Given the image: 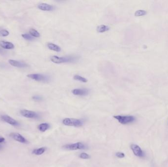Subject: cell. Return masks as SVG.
<instances>
[{"label":"cell","mask_w":168,"mask_h":167,"mask_svg":"<svg viewBox=\"0 0 168 167\" xmlns=\"http://www.w3.org/2000/svg\"><path fill=\"white\" fill-rule=\"evenodd\" d=\"M77 59H78L77 57L71 56H65V57H59L57 56H52L50 58L51 61L56 64L74 62L77 60Z\"/></svg>","instance_id":"6da1fadb"},{"label":"cell","mask_w":168,"mask_h":167,"mask_svg":"<svg viewBox=\"0 0 168 167\" xmlns=\"http://www.w3.org/2000/svg\"><path fill=\"white\" fill-rule=\"evenodd\" d=\"M62 122L64 125L69 127H81L84 125L82 120L74 118H65Z\"/></svg>","instance_id":"7a4b0ae2"},{"label":"cell","mask_w":168,"mask_h":167,"mask_svg":"<svg viewBox=\"0 0 168 167\" xmlns=\"http://www.w3.org/2000/svg\"><path fill=\"white\" fill-rule=\"evenodd\" d=\"M113 117L122 125L130 124L135 120V118L133 116L116 115L113 116Z\"/></svg>","instance_id":"3957f363"},{"label":"cell","mask_w":168,"mask_h":167,"mask_svg":"<svg viewBox=\"0 0 168 167\" xmlns=\"http://www.w3.org/2000/svg\"><path fill=\"white\" fill-rule=\"evenodd\" d=\"M63 148L66 150H83L86 149L87 146L82 142H77L75 143L65 145Z\"/></svg>","instance_id":"277c9868"},{"label":"cell","mask_w":168,"mask_h":167,"mask_svg":"<svg viewBox=\"0 0 168 167\" xmlns=\"http://www.w3.org/2000/svg\"><path fill=\"white\" fill-rule=\"evenodd\" d=\"M27 77L31 79H34L38 81H47L49 80V78L47 76L42 74H29L27 75Z\"/></svg>","instance_id":"5b68a950"},{"label":"cell","mask_w":168,"mask_h":167,"mask_svg":"<svg viewBox=\"0 0 168 167\" xmlns=\"http://www.w3.org/2000/svg\"><path fill=\"white\" fill-rule=\"evenodd\" d=\"M20 114L23 117L27 118L36 119L38 117V115L35 112L28 110H22L20 111Z\"/></svg>","instance_id":"8992f818"},{"label":"cell","mask_w":168,"mask_h":167,"mask_svg":"<svg viewBox=\"0 0 168 167\" xmlns=\"http://www.w3.org/2000/svg\"><path fill=\"white\" fill-rule=\"evenodd\" d=\"M1 119L3 121L10 124V125L13 126H18L19 125V123L16 120L14 119L12 117H10V116L7 115H4L1 116Z\"/></svg>","instance_id":"52a82bcc"},{"label":"cell","mask_w":168,"mask_h":167,"mask_svg":"<svg viewBox=\"0 0 168 167\" xmlns=\"http://www.w3.org/2000/svg\"><path fill=\"white\" fill-rule=\"evenodd\" d=\"M10 136L14 140L22 144H27L28 143L26 139L22 135L18 133H12L10 134Z\"/></svg>","instance_id":"ba28073f"},{"label":"cell","mask_w":168,"mask_h":167,"mask_svg":"<svg viewBox=\"0 0 168 167\" xmlns=\"http://www.w3.org/2000/svg\"><path fill=\"white\" fill-rule=\"evenodd\" d=\"M131 149L133 153L136 156L141 157H143L144 156L143 150H141V149L138 145H136V144H132L131 145Z\"/></svg>","instance_id":"9c48e42d"},{"label":"cell","mask_w":168,"mask_h":167,"mask_svg":"<svg viewBox=\"0 0 168 167\" xmlns=\"http://www.w3.org/2000/svg\"><path fill=\"white\" fill-rule=\"evenodd\" d=\"M73 95L75 96H86L89 93V90L87 89H73L72 91Z\"/></svg>","instance_id":"30bf717a"},{"label":"cell","mask_w":168,"mask_h":167,"mask_svg":"<svg viewBox=\"0 0 168 167\" xmlns=\"http://www.w3.org/2000/svg\"><path fill=\"white\" fill-rule=\"evenodd\" d=\"M38 8L43 11H52L55 9L54 6L46 3H41L38 5Z\"/></svg>","instance_id":"8fae6325"},{"label":"cell","mask_w":168,"mask_h":167,"mask_svg":"<svg viewBox=\"0 0 168 167\" xmlns=\"http://www.w3.org/2000/svg\"><path fill=\"white\" fill-rule=\"evenodd\" d=\"M9 62L10 65L14 66V67H18V68H25L27 67V64L25 63L21 62L17 60H11L10 59L9 60Z\"/></svg>","instance_id":"7c38bea8"},{"label":"cell","mask_w":168,"mask_h":167,"mask_svg":"<svg viewBox=\"0 0 168 167\" xmlns=\"http://www.w3.org/2000/svg\"><path fill=\"white\" fill-rule=\"evenodd\" d=\"M0 46H1V47L3 48L4 49H8V50H10V49H13L14 48V45L12 43L4 41H0Z\"/></svg>","instance_id":"4fadbf2b"},{"label":"cell","mask_w":168,"mask_h":167,"mask_svg":"<svg viewBox=\"0 0 168 167\" xmlns=\"http://www.w3.org/2000/svg\"><path fill=\"white\" fill-rule=\"evenodd\" d=\"M48 48L50 50L54 51L55 52H60L61 51V49L59 46H57L55 44L52 43H48L47 44Z\"/></svg>","instance_id":"5bb4252c"},{"label":"cell","mask_w":168,"mask_h":167,"mask_svg":"<svg viewBox=\"0 0 168 167\" xmlns=\"http://www.w3.org/2000/svg\"><path fill=\"white\" fill-rule=\"evenodd\" d=\"M50 127V125L48 123H42L38 126V129L41 132H44Z\"/></svg>","instance_id":"9a60e30c"},{"label":"cell","mask_w":168,"mask_h":167,"mask_svg":"<svg viewBox=\"0 0 168 167\" xmlns=\"http://www.w3.org/2000/svg\"><path fill=\"white\" fill-rule=\"evenodd\" d=\"M110 29V28L107 26L105 25H101L97 27V31L99 33H103V32H106L107 31H109Z\"/></svg>","instance_id":"2e32d148"},{"label":"cell","mask_w":168,"mask_h":167,"mask_svg":"<svg viewBox=\"0 0 168 167\" xmlns=\"http://www.w3.org/2000/svg\"><path fill=\"white\" fill-rule=\"evenodd\" d=\"M46 150V149L44 147H41V148H38L37 149H34L32 151V153L36 155H41L43 154Z\"/></svg>","instance_id":"e0dca14e"},{"label":"cell","mask_w":168,"mask_h":167,"mask_svg":"<svg viewBox=\"0 0 168 167\" xmlns=\"http://www.w3.org/2000/svg\"><path fill=\"white\" fill-rule=\"evenodd\" d=\"M73 78L74 80L76 81H81L82 82H84V83H86V82H88V79L87 78H84V77H82V76H80V75H76L74 77H73Z\"/></svg>","instance_id":"ac0fdd59"},{"label":"cell","mask_w":168,"mask_h":167,"mask_svg":"<svg viewBox=\"0 0 168 167\" xmlns=\"http://www.w3.org/2000/svg\"><path fill=\"white\" fill-rule=\"evenodd\" d=\"M29 34L31 35L32 37H39L41 36V34H39V32H38L37 30L34 29H31L29 30Z\"/></svg>","instance_id":"d6986e66"},{"label":"cell","mask_w":168,"mask_h":167,"mask_svg":"<svg viewBox=\"0 0 168 167\" xmlns=\"http://www.w3.org/2000/svg\"><path fill=\"white\" fill-rule=\"evenodd\" d=\"M147 14V12L144 10H138L135 13V16L136 17H140L142 16H144Z\"/></svg>","instance_id":"ffe728a7"},{"label":"cell","mask_w":168,"mask_h":167,"mask_svg":"<svg viewBox=\"0 0 168 167\" xmlns=\"http://www.w3.org/2000/svg\"><path fill=\"white\" fill-rule=\"evenodd\" d=\"M79 157L80 158L83 159H88L90 158L91 156L88 153H85V152H82L79 155Z\"/></svg>","instance_id":"44dd1931"},{"label":"cell","mask_w":168,"mask_h":167,"mask_svg":"<svg viewBox=\"0 0 168 167\" xmlns=\"http://www.w3.org/2000/svg\"><path fill=\"white\" fill-rule=\"evenodd\" d=\"M23 37L24 38V39H26L27 40H33L34 38L32 35L28 34H23L22 35Z\"/></svg>","instance_id":"7402d4cb"},{"label":"cell","mask_w":168,"mask_h":167,"mask_svg":"<svg viewBox=\"0 0 168 167\" xmlns=\"http://www.w3.org/2000/svg\"><path fill=\"white\" fill-rule=\"evenodd\" d=\"M0 34L3 36H7L9 35L10 33L7 30L1 29V31H0Z\"/></svg>","instance_id":"603a6c76"},{"label":"cell","mask_w":168,"mask_h":167,"mask_svg":"<svg viewBox=\"0 0 168 167\" xmlns=\"http://www.w3.org/2000/svg\"><path fill=\"white\" fill-rule=\"evenodd\" d=\"M116 155L119 158H123L125 157V153L122 152H117L116 153Z\"/></svg>","instance_id":"cb8c5ba5"},{"label":"cell","mask_w":168,"mask_h":167,"mask_svg":"<svg viewBox=\"0 0 168 167\" xmlns=\"http://www.w3.org/2000/svg\"><path fill=\"white\" fill-rule=\"evenodd\" d=\"M32 99L35 100H36V101H39V100H41L42 98L41 97L38 96H35L32 97Z\"/></svg>","instance_id":"d4e9b609"},{"label":"cell","mask_w":168,"mask_h":167,"mask_svg":"<svg viewBox=\"0 0 168 167\" xmlns=\"http://www.w3.org/2000/svg\"><path fill=\"white\" fill-rule=\"evenodd\" d=\"M5 141V139L3 137H0V144L3 143Z\"/></svg>","instance_id":"484cf974"},{"label":"cell","mask_w":168,"mask_h":167,"mask_svg":"<svg viewBox=\"0 0 168 167\" xmlns=\"http://www.w3.org/2000/svg\"><path fill=\"white\" fill-rule=\"evenodd\" d=\"M4 53V51L2 49L0 48V54H3V53Z\"/></svg>","instance_id":"4316f807"},{"label":"cell","mask_w":168,"mask_h":167,"mask_svg":"<svg viewBox=\"0 0 168 167\" xmlns=\"http://www.w3.org/2000/svg\"><path fill=\"white\" fill-rule=\"evenodd\" d=\"M2 148H3V146L1 145H0V150H1L2 149Z\"/></svg>","instance_id":"83f0119b"}]
</instances>
